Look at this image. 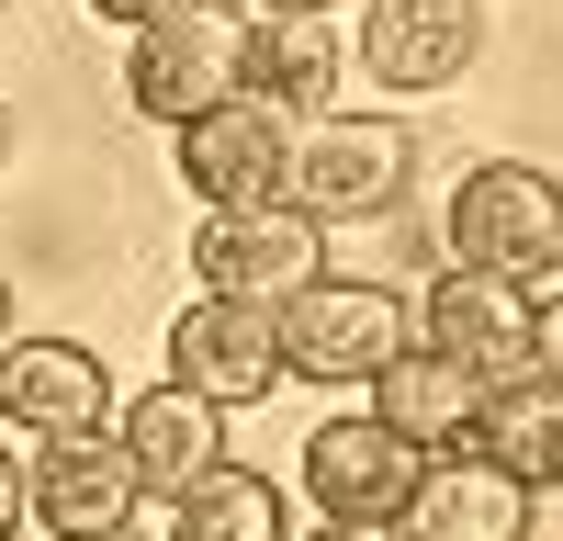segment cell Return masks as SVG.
Instances as JSON below:
<instances>
[{
	"mask_svg": "<svg viewBox=\"0 0 563 541\" xmlns=\"http://www.w3.org/2000/svg\"><path fill=\"white\" fill-rule=\"evenodd\" d=\"M474 373L462 361H440V350H395L384 373H372V418H384L395 440H417V451H451L462 440V418H474Z\"/></svg>",
	"mask_w": 563,
	"mask_h": 541,
	"instance_id": "17",
	"label": "cell"
},
{
	"mask_svg": "<svg viewBox=\"0 0 563 541\" xmlns=\"http://www.w3.org/2000/svg\"><path fill=\"white\" fill-rule=\"evenodd\" d=\"M113 451H124V474H135V496H169L180 485H203L214 463H225V406H203L192 384H158V395H135L124 418H113Z\"/></svg>",
	"mask_w": 563,
	"mask_h": 541,
	"instance_id": "12",
	"label": "cell"
},
{
	"mask_svg": "<svg viewBox=\"0 0 563 541\" xmlns=\"http://www.w3.org/2000/svg\"><path fill=\"white\" fill-rule=\"evenodd\" d=\"M327 90H339V34H327V12H260V23H238V102H260V113H327Z\"/></svg>",
	"mask_w": 563,
	"mask_h": 541,
	"instance_id": "15",
	"label": "cell"
},
{
	"mask_svg": "<svg viewBox=\"0 0 563 541\" xmlns=\"http://www.w3.org/2000/svg\"><path fill=\"white\" fill-rule=\"evenodd\" d=\"M451 451H474V463L519 474L530 496H541V485H563V395H552V373L474 395V418H462V440H451Z\"/></svg>",
	"mask_w": 563,
	"mask_h": 541,
	"instance_id": "16",
	"label": "cell"
},
{
	"mask_svg": "<svg viewBox=\"0 0 563 541\" xmlns=\"http://www.w3.org/2000/svg\"><path fill=\"white\" fill-rule=\"evenodd\" d=\"M0 316H12V294H0Z\"/></svg>",
	"mask_w": 563,
	"mask_h": 541,
	"instance_id": "24",
	"label": "cell"
},
{
	"mask_svg": "<svg viewBox=\"0 0 563 541\" xmlns=\"http://www.w3.org/2000/svg\"><path fill=\"white\" fill-rule=\"evenodd\" d=\"M417 463L429 451L417 440H395L384 418H327L316 440H305V496H316V519H395L406 508V485H417Z\"/></svg>",
	"mask_w": 563,
	"mask_h": 541,
	"instance_id": "9",
	"label": "cell"
},
{
	"mask_svg": "<svg viewBox=\"0 0 563 541\" xmlns=\"http://www.w3.org/2000/svg\"><path fill=\"white\" fill-rule=\"evenodd\" d=\"M192 270H203V294L282 305L294 283H316V270H327V225H316V214H294V203H238V214H203Z\"/></svg>",
	"mask_w": 563,
	"mask_h": 541,
	"instance_id": "6",
	"label": "cell"
},
{
	"mask_svg": "<svg viewBox=\"0 0 563 541\" xmlns=\"http://www.w3.org/2000/svg\"><path fill=\"white\" fill-rule=\"evenodd\" d=\"M271 339H282V373L305 384H372L384 361L406 350V305L384 283H339V270H316L271 305Z\"/></svg>",
	"mask_w": 563,
	"mask_h": 541,
	"instance_id": "2",
	"label": "cell"
},
{
	"mask_svg": "<svg viewBox=\"0 0 563 541\" xmlns=\"http://www.w3.org/2000/svg\"><path fill=\"white\" fill-rule=\"evenodd\" d=\"M23 519H45L57 541H113V530H135V474H124L113 429H57V440H45L34 474H23Z\"/></svg>",
	"mask_w": 563,
	"mask_h": 541,
	"instance_id": "7",
	"label": "cell"
},
{
	"mask_svg": "<svg viewBox=\"0 0 563 541\" xmlns=\"http://www.w3.org/2000/svg\"><path fill=\"white\" fill-rule=\"evenodd\" d=\"M0 158H12V113H0Z\"/></svg>",
	"mask_w": 563,
	"mask_h": 541,
	"instance_id": "23",
	"label": "cell"
},
{
	"mask_svg": "<svg viewBox=\"0 0 563 541\" xmlns=\"http://www.w3.org/2000/svg\"><path fill=\"white\" fill-rule=\"evenodd\" d=\"M12 530H23V463L0 451V541H12Z\"/></svg>",
	"mask_w": 563,
	"mask_h": 541,
	"instance_id": "20",
	"label": "cell"
},
{
	"mask_svg": "<svg viewBox=\"0 0 563 541\" xmlns=\"http://www.w3.org/2000/svg\"><path fill=\"white\" fill-rule=\"evenodd\" d=\"M429 350L462 361L485 395H496V384H530V373H552L541 294L496 283V270H440V283H429Z\"/></svg>",
	"mask_w": 563,
	"mask_h": 541,
	"instance_id": "5",
	"label": "cell"
},
{
	"mask_svg": "<svg viewBox=\"0 0 563 541\" xmlns=\"http://www.w3.org/2000/svg\"><path fill=\"white\" fill-rule=\"evenodd\" d=\"M305 541H406L395 519H327V530H305Z\"/></svg>",
	"mask_w": 563,
	"mask_h": 541,
	"instance_id": "19",
	"label": "cell"
},
{
	"mask_svg": "<svg viewBox=\"0 0 563 541\" xmlns=\"http://www.w3.org/2000/svg\"><path fill=\"white\" fill-rule=\"evenodd\" d=\"M102 406H113V373L79 339H0V429L57 440V429H102Z\"/></svg>",
	"mask_w": 563,
	"mask_h": 541,
	"instance_id": "14",
	"label": "cell"
},
{
	"mask_svg": "<svg viewBox=\"0 0 563 541\" xmlns=\"http://www.w3.org/2000/svg\"><path fill=\"white\" fill-rule=\"evenodd\" d=\"M485 45V0H372L361 68L372 90H451Z\"/></svg>",
	"mask_w": 563,
	"mask_h": 541,
	"instance_id": "11",
	"label": "cell"
},
{
	"mask_svg": "<svg viewBox=\"0 0 563 541\" xmlns=\"http://www.w3.org/2000/svg\"><path fill=\"white\" fill-rule=\"evenodd\" d=\"M124 90H135L147 124H192L214 102H238V12H214V0H169L158 23H135Z\"/></svg>",
	"mask_w": 563,
	"mask_h": 541,
	"instance_id": "4",
	"label": "cell"
},
{
	"mask_svg": "<svg viewBox=\"0 0 563 541\" xmlns=\"http://www.w3.org/2000/svg\"><path fill=\"white\" fill-rule=\"evenodd\" d=\"M395 530L406 541H530V485L474 463V451H440V463H417Z\"/></svg>",
	"mask_w": 563,
	"mask_h": 541,
	"instance_id": "13",
	"label": "cell"
},
{
	"mask_svg": "<svg viewBox=\"0 0 563 541\" xmlns=\"http://www.w3.org/2000/svg\"><path fill=\"white\" fill-rule=\"evenodd\" d=\"M169 541H294L282 530V485L249 463H214L203 485L169 496Z\"/></svg>",
	"mask_w": 563,
	"mask_h": 541,
	"instance_id": "18",
	"label": "cell"
},
{
	"mask_svg": "<svg viewBox=\"0 0 563 541\" xmlns=\"http://www.w3.org/2000/svg\"><path fill=\"white\" fill-rule=\"evenodd\" d=\"M113 541H124V530H113Z\"/></svg>",
	"mask_w": 563,
	"mask_h": 541,
	"instance_id": "25",
	"label": "cell"
},
{
	"mask_svg": "<svg viewBox=\"0 0 563 541\" xmlns=\"http://www.w3.org/2000/svg\"><path fill=\"white\" fill-rule=\"evenodd\" d=\"M451 249H462V270H496V283H519V294H552V283H563V203H552V180H541L530 158L462 169V192H451Z\"/></svg>",
	"mask_w": 563,
	"mask_h": 541,
	"instance_id": "1",
	"label": "cell"
},
{
	"mask_svg": "<svg viewBox=\"0 0 563 541\" xmlns=\"http://www.w3.org/2000/svg\"><path fill=\"white\" fill-rule=\"evenodd\" d=\"M169 384H192L203 406H260V395L282 384L271 305H238V294L180 305V328H169Z\"/></svg>",
	"mask_w": 563,
	"mask_h": 541,
	"instance_id": "8",
	"label": "cell"
},
{
	"mask_svg": "<svg viewBox=\"0 0 563 541\" xmlns=\"http://www.w3.org/2000/svg\"><path fill=\"white\" fill-rule=\"evenodd\" d=\"M260 12H327V0H260Z\"/></svg>",
	"mask_w": 563,
	"mask_h": 541,
	"instance_id": "22",
	"label": "cell"
},
{
	"mask_svg": "<svg viewBox=\"0 0 563 541\" xmlns=\"http://www.w3.org/2000/svg\"><path fill=\"white\" fill-rule=\"evenodd\" d=\"M180 135V180H192V203L203 214H238V203H282V113L260 102H214L192 124H169Z\"/></svg>",
	"mask_w": 563,
	"mask_h": 541,
	"instance_id": "10",
	"label": "cell"
},
{
	"mask_svg": "<svg viewBox=\"0 0 563 541\" xmlns=\"http://www.w3.org/2000/svg\"><path fill=\"white\" fill-rule=\"evenodd\" d=\"M90 12H102V23H124V34H135V23H158L169 0H90Z\"/></svg>",
	"mask_w": 563,
	"mask_h": 541,
	"instance_id": "21",
	"label": "cell"
},
{
	"mask_svg": "<svg viewBox=\"0 0 563 541\" xmlns=\"http://www.w3.org/2000/svg\"><path fill=\"white\" fill-rule=\"evenodd\" d=\"M406 169H417L406 124H384V113H316V124H305V147L282 158V203L316 214V225L395 214V203H406Z\"/></svg>",
	"mask_w": 563,
	"mask_h": 541,
	"instance_id": "3",
	"label": "cell"
}]
</instances>
